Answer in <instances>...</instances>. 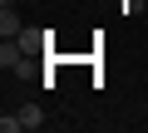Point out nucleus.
Returning <instances> with one entry per match:
<instances>
[{
	"instance_id": "1",
	"label": "nucleus",
	"mask_w": 148,
	"mask_h": 133,
	"mask_svg": "<svg viewBox=\"0 0 148 133\" xmlns=\"http://www.w3.org/2000/svg\"><path fill=\"white\" fill-rule=\"evenodd\" d=\"M0 35H5V40H20L25 35V25H20V15L5 5V10H0Z\"/></svg>"
},
{
	"instance_id": "2",
	"label": "nucleus",
	"mask_w": 148,
	"mask_h": 133,
	"mask_svg": "<svg viewBox=\"0 0 148 133\" xmlns=\"http://www.w3.org/2000/svg\"><path fill=\"white\" fill-rule=\"evenodd\" d=\"M20 123H25V128H40V123H45V108H40V104H25V108H20Z\"/></svg>"
},
{
	"instance_id": "3",
	"label": "nucleus",
	"mask_w": 148,
	"mask_h": 133,
	"mask_svg": "<svg viewBox=\"0 0 148 133\" xmlns=\"http://www.w3.org/2000/svg\"><path fill=\"white\" fill-rule=\"evenodd\" d=\"M0 128H5V133H20L25 123H20V113H5V118H0Z\"/></svg>"
}]
</instances>
